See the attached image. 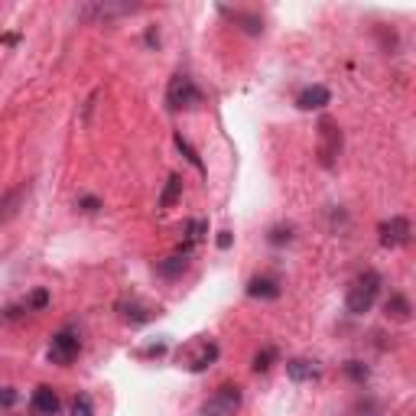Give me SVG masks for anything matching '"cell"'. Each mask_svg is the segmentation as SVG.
I'll return each mask as SVG.
<instances>
[{
	"label": "cell",
	"instance_id": "cell-24",
	"mask_svg": "<svg viewBox=\"0 0 416 416\" xmlns=\"http://www.w3.org/2000/svg\"><path fill=\"white\" fill-rule=\"evenodd\" d=\"M49 299H52V296H49V289H33V293H30V296H26V303H23V309L26 312H42V309H46V306H49Z\"/></svg>",
	"mask_w": 416,
	"mask_h": 416
},
{
	"label": "cell",
	"instance_id": "cell-15",
	"mask_svg": "<svg viewBox=\"0 0 416 416\" xmlns=\"http://www.w3.org/2000/svg\"><path fill=\"white\" fill-rule=\"evenodd\" d=\"M384 316L391 322H400V325H407V322L413 319V303H410L407 293H391V299L384 303Z\"/></svg>",
	"mask_w": 416,
	"mask_h": 416
},
{
	"label": "cell",
	"instance_id": "cell-7",
	"mask_svg": "<svg viewBox=\"0 0 416 416\" xmlns=\"http://www.w3.org/2000/svg\"><path fill=\"white\" fill-rule=\"evenodd\" d=\"M79 354H81V338L79 335H72V332H56V335H52V342H49V361H52V364L69 368Z\"/></svg>",
	"mask_w": 416,
	"mask_h": 416
},
{
	"label": "cell",
	"instance_id": "cell-22",
	"mask_svg": "<svg viewBox=\"0 0 416 416\" xmlns=\"http://www.w3.org/2000/svg\"><path fill=\"white\" fill-rule=\"evenodd\" d=\"M183 234H185V244H189V248H192L195 241H202L208 234V224L202 221V218H189V221L183 224Z\"/></svg>",
	"mask_w": 416,
	"mask_h": 416
},
{
	"label": "cell",
	"instance_id": "cell-19",
	"mask_svg": "<svg viewBox=\"0 0 416 416\" xmlns=\"http://www.w3.org/2000/svg\"><path fill=\"white\" fill-rule=\"evenodd\" d=\"M342 371H345V377H348V381H354V384H361V387H364V384H368V377H371V368H368V364H364V361H345V364H342Z\"/></svg>",
	"mask_w": 416,
	"mask_h": 416
},
{
	"label": "cell",
	"instance_id": "cell-12",
	"mask_svg": "<svg viewBox=\"0 0 416 416\" xmlns=\"http://www.w3.org/2000/svg\"><path fill=\"white\" fill-rule=\"evenodd\" d=\"M189 264H192V257L179 250V254H169V257H163V260H156L153 270H156V277H163V280H179V277L189 270Z\"/></svg>",
	"mask_w": 416,
	"mask_h": 416
},
{
	"label": "cell",
	"instance_id": "cell-18",
	"mask_svg": "<svg viewBox=\"0 0 416 416\" xmlns=\"http://www.w3.org/2000/svg\"><path fill=\"white\" fill-rule=\"evenodd\" d=\"M381 413H384V403L371 397V393H364V397H358L352 403V416H381Z\"/></svg>",
	"mask_w": 416,
	"mask_h": 416
},
{
	"label": "cell",
	"instance_id": "cell-2",
	"mask_svg": "<svg viewBox=\"0 0 416 416\" xmlns=\"http://www.w3.org/2000/svg\"><path fill=\"white\" fill-rule=\"evenodd\" d=\"M316 130H319V134H316V156H319V166L335 169L338 160H342V150H345V134H342V127H338V120L322 117Z\"/></svg>",
	"mask_w": 416,
	"mask_h": 416
},
{
	"label": "cell",
	"instance_id": "cell-4",
	"mask_svg": "<svg viewBox=\"0 0 416 416\" xmlns=\"http://www.w3.org/2000/svg\"><path fill=\"white\" fill-rule=\"evenodd\" d=\"M244 403V393L238 384H221L205 403H202V416H234Z\"/></svg>",
	"mask_w": 416,
	"mask_h": 416
},
{
	"label": "cell",
	"instance_id": "cell-23",
	"mask_svg": "<svg viewBox=\"0 0 416 416\" xmlns=\"http://www.w3.org/2000/svg\"><path fill=\"white\" fill-rule=\"evenodd\" d=\"M267 241H270L273 248H287V244H293V228L289 224H273Z\"/></svg>",
	"mask_w": 416,
	"mask_h": 416
},
{
	"label": "cell",
	"instance_id": "cell-8",
	"mask_svg": "<svg viewBox=\"0 0 416 416\" xmlns=\"http://www.w3.org/2000/svg\"><path fill=\"white\" fill-rule=\"evenodd\" d=\"M218 13L228 16L241 33H248V36H264V16L260 13H250V10H231V7H218Z\"/></svg>",
	"mask_w": 416,
	"mask_h": 416
},
{
	"label": "cell",
	"instance_id": "cell-6",
	"mask_svg": "<svg viewBox=\"0 0 416 416\" xmlns=\"http://www.w3.org/2000/svg\"><path fill=\"white\" fill-rule=\"evenodd\" d=\"M377 234H381V244L384 248H407L410 244V234H413V224H410L407 215H391L387 221H381V228H377Z\"/></svg>",
	"mask_w": 416,
	"mask_h": 416
},
{
	"label": "cell",
	"instance_id": "cell-10",
	"mask_svg": "<svg viewBox=\"0 0 416 416\" xmlns=\"http://www.w3.org/2000/svg\"><path fill=\"white\" fill-rule=\"evenodd\" d=\"M244 293H248L250 299H280L283 287L277 277H267V273H257V277H250L248 287H244Z\"/></svg>",
	"mask_w": 416,
	"mask_h": 416
},
{
	"label": "cell",
	"instance_id": "cell-13",
	"mask_svg": "<svg viewBox=\"0 0 416 416\" xmlns=\"http://www.w3.org/2000/svg\"><path fill=\"white\" fill-rule=\"evenodd\" d=\"M325 104H332V91L325 85H309L296 95V108L299 111H322Z\"/></svg>",
	"mask_w": 416,
	"mask_h": 416
},
{
	"label": "cell",
	"instance_id": "cell-3",
	"mask_svg": "<svg viewBox=\"0 0 416 416\" xmlns=\"http://www.w3.org/2000/svg\"><path fill=\"white\" fill-rule=\"evenodd\" d=\"M166 104H169V111H192V108H199L202 104V91L199 85H195L192 75H173L169 79V88H166Z\"/></svg>",
	"mask_w": 416,
	"mask_h": 416
},
{
	"label": "cell",
	"instance_id": "cell-28",
	"mask_svg": "<svg viewBox=\"0 0 416 416\" xmlns=\"http://www.w3.org/2000/svg\"><path fill=\"white\" fill-rule=\"evenodd\" d=\"M16 400H20V393H16L13 387H4V391H0V407H13Z\"/></svg>",
	"mask_w": 416,
	"mask_h": 416
},
{
	"label": "cell",
	"instance_id": "cell-27",
	"mask_svg": "<svg viewBox=\"0 0 416 416\" xmlns=\"http://www.w3.org/2000/svg\"><path fill=\"white\" fill-rule=\"evenodd\" d=\"M163 354H166V342H156V345H150V348H140L137 358H163Z\"/></svg>",
	"mask_w": 416,
	"mask_h": 416
},
{
	"label": "cell",
	"instance_id": "cell-1",
	"mask_svg": "<svg viewBox=\"0 0 416 416\" xmlns=\"http://www.w3.org/2000/svg\"><path fill=\"white\" fill-rule=\"evenodd\" d=\"M377 296H381V273L364 270L361 277H354L348 293H345V312L348 316H364L377 303Z\"/></svg>",
	"mask_w": 416,
	"mask_h": 416
},
{
	"label": "cell",
	"instance_id": "cell-29",
	"mask_svg": "<svg viewBox=\"0 0 416 416\" xmlns=\"http://www.w3.org/2000/svg\"><path fill=\"white\" fill-rule=\"evenodd\" d=\"M215 244H218V250H228V248L234 244V234H231V231H218Z\"/></svg>",
	"mask_w": 416,
	"mask_h": 416
},
{
	"label": "cell",
	"instance_id": "cell-14",
	"mask_svg": "<svg viewBox=\"0 0 416 416\" xmlns=\"http://www.w3.org/2000/svg\"><path fill=\"white\" fill-rule=\"evenodd\" d=\"M287 374H289V381H296V384H312V381L322 377V368L309 358H293V361H287Z\"/></svg>",
	"mask_w": 416,
	"mask_h": 416
},
{
	"label": "cell",
	"instance_id": "cell-9",
	"mask_svg": "<svg viewBox=\"0 0 416 416\" xmlns=\"http://www.w3.org/2000/svg\"><path fill=\"white\" fill-rule=\"evenodd\" d=\"M26 192H30V185L20 183V185H13V189H7V192L0 195V224L13 221V218L20 215V208H23V202H26Z\"/></svg>",
	"mask_w": 416,
	"mask_h": 416
},
{
	"label": "cell",
	"instance_id": "cell-16",
	"mask_svg": "<svg viewBox=\"0 0 416 416\" xmlns=\"http://www.w3.org/2000/svg\"><path fill=\"white\" fill-rule=\"evenodd\" d=\"M117 312H120V319L127 322V325H146L156 309L144 306L140 299H124V303H117Z\"/></svg>",
	"mask_w": 416,
	"mask_h": 416
},
{
	"label": "cell",
	"instance_id": "cell-17",
	"mask_svg": "<svg viewBox=\"0 0 416 416\" xmlns=\"http://www.w3.org/2000/svg\"><path fill=\"white\" fill-rule=\"evenodd\" d=\"M179 199H183V176H179V173H173V176L166 179V185H163V195H160V212H169V208L176 205Z\"/></svg>",
	"mask_w": 416,
	"mask_h": 416
},
{
	"label": "cell",
	"instance_id": "cell-21",
	"mask_svg": "<svg viewBox=\"0 0 416 416\" xmlns=\"http://www.w3.org/2000/svg\"><path fill=\"white\" fill-rule=\"evenodd\" d=\"M176 146H179V153H183L185 160H189V163H192V166H195V173H202V176H205V163H202L199 150H195V146L189 144V140H185L183 134H176Z\"/></svg>",
	"mask_w": 416,
	"mask_h": 416
},
{
	"label": "cell",
	"instance_id": "cell-25",
	"mask_svg": "<svg viewBox=\"0 0 416 416\" xmlns=\"http://www.w3.org/2000/svg\"><path fill=\"white\" fill-rule=\"evenodd\" d=\"M72 416H95V403H91L88 393H79L72 400Z\"/></svg>",
	"mask_w": 416,
	"mask_h": 416
},
{
	"label": "cell",
	"instance_id": "cell-26",
	"mask_svg": "<svg viewBox=\"0 0 416 416\" xmlns=\"http://www.w3.org/2000/svg\"><path fill=\"white\" fill-rule=\"evenodd\" d=\"M75 205H79L81 212H85V215H95V212H101V208H104V202L98 199V195H81V199L75 202Z\"/></svg>",
	"mask_w": 416,
	"mask_h": 416
},
{
	"label": "cell",
	"instance_id": "cell-20",
	"mask_svg": "<svg viewBox=\"0 0 416 416\" xmlns=\"http://www.w3.org/2000/svg\"><path fill=\"white\" fill-rule=\"evenodd\" d=\"M273 364H277V348H273V345H264V348L254 354V361H250V368H254L257 374H267Z\"/></svg>",
	"mask_w": 416,
	"mask_h": 416
},
{
	"label": "cell",
	"instance_id": "cell-5",
	"mask_svg": "<svg viewBox=\"0 0 416 416\" xmlns=\"http://www.w3.org/2000/svg\"><path fill=\"white\" fill-rule=\"evenodd\" d=\"M218 354H221V348H218L212 338H195V342L179 354V361H183V368H189L192 374H199V371H205V368L215 364Z\"/></svg>",
	"mask_w": 416,
	"mask_h": 416
},
{
	"label": "cell",
	"instance_id": "cell-11",
	"mask_svg": "<svg viewBox=\"0 0 416 416\" xmlns=\"http://www.w3.org/2000/svg\"><path fill=\"white\" fill-rule=\"evenodd\" d=\"M59 393L52 391V387H36L33 391V397H30V410H33V416H56L59 413Z\"/></svg>",
	"mask_w": 416,
	"mask_h": 416
}]
</instances>
